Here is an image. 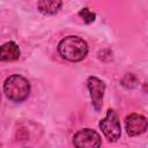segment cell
Masks as SVG:
<instances>
[{
    "mask_svg": "<svg viewBox=\"0 0 148 148\" xmlns=\"http://www.w3.org/2000/svg\"><path fill=\"white\" fill-rule=\"evenodd\" d=\"M87 42L79 36H67L58 44V52L65 60L77 62L83 60L88 54Z\"/></svg>",
    "mask_w": 148,
    "mask_h": 148,
    "instance_id": "1",
    "label": "cell"
},
{
    "mask_svg": "<svg viewBox=\"0 0 148 148\" xmlns=\"http://www.w3.org/2000/svg\"><path fill=\"white\" fill-rule=\"evenodd\" d=\"M3 92L9 101L21 103L30 94V83L22 75H10L5 80Z\"/></svg>",
    "mask_w": 148,
    "mask_h": 148,
    "instance_id": "2",
    "label": "cell"
},
{
    "mask_svg": "<svg viewBox=\"0 0 148 148\" xmlns=\"http://www.w3.org/2000/svg\"><path fill=\"white\" fill-rule=\"evenodd\" d=\"M99 128L102 130L104 136L110 142H116L121 135V127L119 118L114 110L109 109L106 116L99 121Z\"/></svg>",
    "mask_w": 148,
    "mask_h": 148,
    "instance_id": "3",
    "label": "cell"
},
{
    "mask_svg": "<svg viewBox=\"0 0 148 148\" xmlns=\"http://www.w3.org/2000/svg\"><path fill=\"white\" fill-rule=\"evenodd\" d=\"M73 145L77 148H95L102 145V140L96 131L82 128L73 135Z\"/></svg>",
    "mask_w": 148,
    "mask_h": 148,
    "instance_id": "4",
    "label": "cell"
},
{
    "mask_svg": "<svg viewBox=\"0 0 148 148\" xmlns=\"http://www.w3.org/2000/svg\"><path fill=\"white\" fill-rule=\"evenodd\" d=\"M87 87L90 92L92 106L96 111H98L103 104V97H104V92H105V83L96 76H89L87 80Z\"/></svg>",
    "mask_w": 148,
    "mask_h": 148,
    "instance_id": "5",
    "label": "cell"
},
{
    "mask_svg": "<svg viewBox=\"0 0 148 148\" xmlns=\"http://www.w3.org/2000/svg\"><path fill=\"white\" fill-rule=\"evenodd\" d=\"M125 128H126V133L130 136H138L147 131L148 120L142 114L131 113L125 119Z\"/></svg>",
    "mask_w": 148,
    "mask_h": 148,
    "instance_id": "6",
    "label": "cell"
},
{
    "mask_svg": "<svg viewBox=\"0 0 148 148\" xmlns=\"http://www.w3.org/2000/svg\"><path fill=\"white\" fill-rule=\"evenodd\" d=\"M20 47L14 42L5 43L0 49V59L2 61H14L20 58Z\"/></svg>",
    "mask_w": 148,
    "mask_h": 148,
    "instance_id": "7",
    "label": "cell"
},
{
    "mask_svg": "<svg viewBox=\"0 0 148 148\" xmlns=\"http://www.w3.org/2000/svg\"><path fill=\"white\" fill-rule=\"evenodd\" d=\"M62 6V0H38L37 7L40 13L46 15L56 14Z\"/></svg>",
    "mask_w": 148,
    "mask_h": 148,
    "instance_id": "8",
    "label": "cell"
},
{
    "mask_svg": "<svg viewBox=\"0 0 148 148\" xmlns=\"http://www.w3.org/2000/svg\"><path fill=\"white\" fill-rule=\"evenodd\" d=\"M79 16L84 21V23L89 24L91 22L95 21L96 18V14L94 12H91L89 8H82L80 12H79Z\"/></svg>",
    "mask_w": 148,
    "mask_h": 148,
    "instance_id": "9",
    "label": "cell"
}]
</instances>
